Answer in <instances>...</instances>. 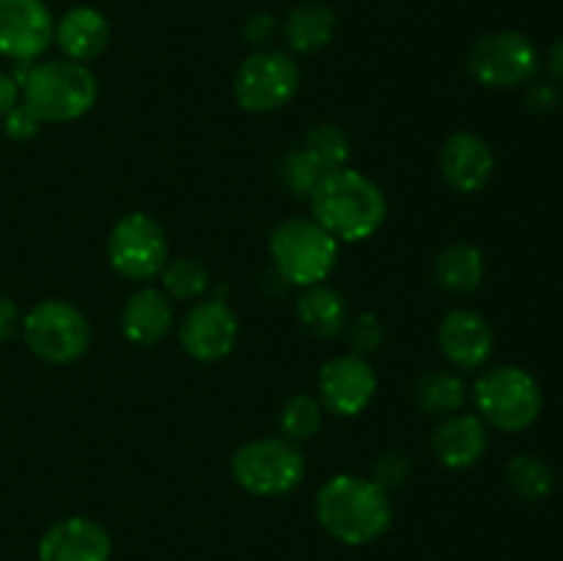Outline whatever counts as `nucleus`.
Here are the masks:
<instances>
[{"label":"nucleus","instance_id":"2f4dec72","mask_svg":"<svg viewBox=\"0 0 563 561\" xmlns=\"http://www.w3.org/2000/svg\"><path fill=\"white\" fill-rule=\"evenodd\" d=\"M528 99V108L537 110V113H550V110L559 108L561 102V94L553 82H533L526 94Z\"/></svg>","mask_w":563,"mask_h":561},{"label":"nucleus","instance_id":"6ab92c4d","mask_svg":"<svg viewBox=\"0 0 563 561\" xmlns=\"http://www.w3.org/2000/svg\"><path fill=\"white\" fill-rule=\"evenodd\" d=\"M174 328V306L163 289H137L121 308V333L137 346H154Z\"/></svg>","mask_w":563,"mask_h":561},{"label":"nucleus","instance_id":"c9c22d12","mask_svg":"<svg viewBox=\"0 0 563 561\" xmlns=\"http://www.w3.org/2000/svg\"><path fill=\"white\" fill-rule=\"evenodd\" d=\"M548 69H550V75L555 77V80L563 82V38H559V42H555L553 47H550Z\"/></svg>","mask_w":563,"mask_h":561},{"label":"nucleus","instance_id":"1a4fd4ad","mask_svg":"<svg viewBox=\"0 0 563 561\" xmlns=\"http://www.w3.org/2000/svg\"><path fill=\"white\" fill-rule=\"evenodd\" d=\"M108 262L126 280L157 278L168 264L163 223L146 212H130L115 220L108 237Z\"/></svg>","mask_w":563,"mask_h":561},{"label":"nucleus","instance_id":"f8f14e48","mask_svg":"<svg viewBox=\"0 0 563 561\" xmlns=\"http://www.w3.org/2000/svg\"><path fill=\"white\" fill-rule=\"evenodd\" d=\"M236 339H240V319L223 297L192 306L179 324V344L192 361H220L234 350Z\"/></svg>","mask_w":563,"mask_h":561},{"label":"nucleus","instance_id":"20e7f679","mask_svg":"<svg viewBox=\"0 0 563 561\" xmlns=\"http://www.w3.org/2000/svg\"><path fill=\"white\" fill-rule=\"evenodd\" d=\"M339 245L333 234L313 218H289L269 234V256L275 275L289 286H317L330 278L339 262Z\"/></svg>","mask_w":563,"mask_h":561},{"label":"nucleus","instance_id":"4468645a","mask_svg":"<svg viewBox=\"0 0 563 561\" xmlns=\"http://www.w3.org/2000/svg\"><path fill=\"white\" fill-rule=\"evenodd\" d=\"M110 556L113 539L93 517H64L38 539V561H110Z\"/></svg>","mask_w":563,"mask_h":561},{"label":"nucleus","instance_id":"393cba45","mask_svg":"<svg viewBox=\"0 0 563 561\" xmlns=\"http://www.w3.org/2000/svg\"><path fill=\"white\" fill-rule=\"evenodd\" d=\"M159 278H163V292L174 300H196L209 289V270L190 256H179L165 264Z\"/></svg>","mask_w":563,"mask_h":561},{"label":"nucleus","instance_id":"7c9ffc66","mask_svg":"<svg viewBox=\"0 0 563 561\" xmlns=\"http://www.w3.org/2000/svg\"><path fill=\"white\" fill-rule=\"evenodd\" d=\"M3 130L11 141H27V138H33L42 130V121H38V116L20 99V102L3 116Z\"/></svg>","mask_w":563,"mask_h":561},{"label":"nucleus","instance_id":"a878e982","mask_svg":"<svg viewBox=\"0 0 563 561\" xmlns=\"http://www.w3.org/2000/svg\"><path fill=\"white\" fill-rule=\"evenodd\" d=\"M308 154L313 157V163L328 174V170L344 168L346 160H350V138L333 121H324V124H317L306 135V143H302Z\"/></svg>","mask_w":563,"mask_h":561},{"label":"nucleus","instance_id":"f704fd0d","mask_svg":"<svg viewBox=\"0 0 563 561\" xmlns=\"http://www.w3.org/2000/svg\"><path fill=\"white\" fill-rule=\"evenodd\" d=\"M16 102H20V86L9 72L0 69V116L9 113Z\"/></svg>","mask_w":563,"mask_h":561},{"label":"nucleus","instance_id":"7ed1b4c3","mask_svg":"<svg viewBox=\"0 0 563 561\" xmlns=\"http://www.w3.org/2000/svg\"><path fill=\"white\" fill-rule=\"evenodd\" d=\"M14 80L20 86V97L38 121L66 124L97 105L99 82L97 75L86 64L69 58L53 61H16Z\"/></svg>","mask_w":563,"mask_h":561},{"label":"nucleus","instance_id":"aec40b11","mask_svg":"<svg viewBox=\"0 0 563 561\" xmlns=\"http://www.w3.org/2000/svg\"><path fill=\"white\" fill-rule=\"evenodd\" d=\"M295 311L302 330H308L317 339H335V336L344 333L346 322H350L346 300L341 297V292H335L328 284L306 286L302 295L297 297Z\"/></svg>","mask_w":563,"mask_h":561},{"label":"nucleus","instance_id":"dca6fc26","mask_svg":"<svg viewBox=\"0 0 563 561\" xmlns=\"http://www.w3.org/2000/svg\"><path fill=\"white\" fill-rule=\"evenodd\" d=\"M440 174L454 190L478 193L495 174V154L476 132H454L440 148Z\"/></svg>","mask_w":563,"mask_h":561},{"label":"nucleus","instance_id":"bb28decb","mask_svg":"<svg viewBox=\"0 0 563 561\" xmlns=\"http://www.w3.org/2000/svg\"><path fill=\"white\" fill-rule=\"evenodd\" d=\"M506 479H509L511 490L526 501H542L553 490V471L548 468V462L533 454H517L506 465Z\"/></svg>","mask_w":563,"mask_h":561},{"label":"nucleus","instance_id":"9d476101","mask_svg":"<svg viewBox=\"0 0 563 561\" xmlns=\"http://www.w3.org/2000/svg\"><path fill=\"white\" fill-rule=\"evenodd\" d=\"M467 69L473 80L487 88H517L533 80L539 69V53L526 33H489L473 44Z\"/></svg>","mask_w":563,"mask_h":561},{"label":"nucleus","instance_id":"473e14b6","mask_svg":"<svg viewBox=\"0 0 563 561\" xmlns=\"http://www.w3.org/2000/svg\"><path fill=\"white\" fill-rule=\"evenodd\" d=\"M275 28H278V25H275L273 14H267V11H262V14H253L251 20H247V25H245V38L253 44V47L262 50L264 44L273 42Z\"/></svg>","mask_w":563,"mask_h":561},{"label":"nucleus","instance_id":"6e6552de","mask_svg":"<svg viewBox=\"0 0 563 561\" xmlns=\"http://www.w3.org/2000/svg\"><path fill=\"white\" fill-rule=\"evenodd\" d=\"M300 64L280 50H256L234 75V99L247 113H275L300 91Z\"/></svg>","mask_w":563,"mask_h":561},{"label":"nucleus","instance_id":"2eb2a0df","mask_svg":"<svg viewBox=\"0 0 563 561\" xmlns=\"http://www.w3.org/2000/svg\"><path fill=\"white\" fill-rule=\"evenodd\" d=\"M438 346L451 366L471 372V369L484 366L489 361L495 333L482 314L471 311V308H454L440 322Z\"/></svg>","mask_w":563,"mask_h":561},{"label":"nucleus","instance_id":"ddd939ff","mask_svg":"<svg viewBox=\"0 0 563 561\" xmlns=\"http://www.w3.org/2000/svg\"><path fill=\"white\" fill-rule=\"evenodd\" d=\"M55 20L44 0H0V55L36 61L53 44Z\"/></svg>","mask_w":563,"mask_h":561},{"label":"nucleus","instance_id":"cd10ccee","mask_svg":"<svg viewBox=\"0 0 563 561\" xmlns=\"http://www.w3.org/2000/svg\"><path fill=\"white\" fill-rule=\"evenodd\" d=\"M324 170L313 163V157L302 146H291L280 160V182L295 198L311 196Z\"/></svg>","mask_w":563,"mask_h":561},{"label":"nucleus","instance_id":"c85d7f7f","mask_svg":"<svg viewBox=\"0 0 563 561\" xmlns=\"http://www.w3.org/2000/svg\"><path fill=\"white\" fill-rule=\"evenodd\" d=\"M344 336L346 341H350L352 355H372V352H377L385 341L383 319H379L377 314H361V317H355L352 322H346Z\"/></svg>","mask_w":563,"mask_h":561},{"label":"nucleus","instance_id":"a211bd4d","mask_svg":"<svg viewBox=\"0 0 563 561\" xmlns=\"http://www.w3.org/2000/svg\"><path fill=\"white\" fill-rule=\"evenodd\" d=\"M53 42L58 44L64 58L86 64L99 58L110 44V22L93 6H75L55 22Z\"/></svg>","mask_w":563,"mask_h":561},{"label":"nucleus","instance_id":"4be33fe9","mask_svg":"<svg viewBox=\"0 0 563 561\" xmlns=\"http://www.w3.org/2000/svg\"><path fill=\"white\" fill-rule=\"evenodd\" d=\"M484 280V253L467 242L443 248L434 258V284L451 295H471Z\"/></svg>","mask_w":563,"mask_h":561},{"label":"nucleus","instance_id":"0eeeda50","mask_svg":"<svg viewBox=\"0 0 563 561\" xmlns=\"http://www.w3.org/2000/svg\"><path fill=\"white\" fill-rule=\"evenodd\" d=\"M473 399L487 424L504 432H522L542 413V388L520 366H495L473 385Z\"/></svg>","mask_w":563,"mask_h":561},{"label":"nucleus","instance_id":"39448f33","mask_svg":"<svg viewBox=\"0 0 563 561\" xmlns=\"http://www.w3.org/2000/svg\"><path fill=\"white\" fill-rule=\"evenodd\" d=\"M231 476L256 498H280L306 479V457L286 438H258L234 451Z\"/></svg>","mask_w":563,"mask_h":561},{"label":"nucleus","instance_id":"b1692460","mask_svg":"<svg viewBox=\"0 0 563 561\" xmlns=\"http://www.w3.org/2000/svg\"><path fill=\"white\" fill-rule=\"evenodd\" d=\"M324 421V407L319 396L311 394H295L280 410V429L284 438L291 443H306L313 435L322 429Z\"/></svg>","mask_w":563,"mask_h":561},{"label":"nucleus","instance_id":"9b49d317","mask_svg":"<svg viewBox=\"0 0 563 561\" xmlns=\"http://www.w3.org/2000/svg\"><path fill=\"white\" fill-rule=\"evenodd\" d=\"M319 402L333 416H361L377 394V374L361 355H339L322 363L317 377Z\"/></svg>","mask_w":563,"mask_h":561},{"label":"nucleus","instance_id":"f03ea898","mask_svg":"<svg viewBox=\"0 0 563 561\" xmlns=\"http://www.w3.org/2000/svg\"><path fill=\"white\" fill-rule=\"evenodd\" d=\"M313 512L324 534L350 548L377 542L394 520L388 493L372 479L355 473H339L328 479L319 487Z\"/></svg>","mask_w":563,"mask_h":561},{"label":"nucleus","instance_id":"f3484780","mask_svg":"<svg viewBox=\"0 0 563 561\" xmlns=\"http://www.w3.org/2000/svg\"><path fill=\"white\" fill-rule=\"evenodd\" d=\"M487 427L478 416L471 413H454V416L440 418L438 429L432 435V451L440 465L451 471L476 465L487 451Z\"/></svg>","mask_w":563,"mask_h":561},{"label":"nucleus","instance_id":"72a5a7b5","mask_svg":"<svg viewBox=\"0 0 563 561\" xmlns=\"http://www.w3.org/2000/svg\"><path fill=\"white\" fill-rule=\"evenodd\" d=\"M22 324V317H20V308H16V302L11 300V297L0 295V344L3 341H9L11 336L16 333V328Z\"/></svg>","mask_w":563,"mask_h":561},{"label":"nucleus","instance_id":"423d86ee","mask_svg":"<svg viewBox=\"0 0 563 561\" xmlns=\"http://www.w3.org/2000/svg\"><path fill=\"white\" fill-rule=\"evenodd\" d=\"M22 339L44 363L66 366L80 361L91 346V324L66 300H42L22 317Z\"/></svg>","mask_w":563,"mask_h":561},{"label":"nucleus","instance_id":"c756f323","mask_svg":"<svg viewBox=\"0 0 563 561\" xmlns=\"http://www.w3.org/2000/svg\"><path fill=\"white\" fill-rule=\"evenodd\" d=\"M407 479H410V460H407L401 451H385L377 462H374L372 482L377 487H383L385 493H394V490L405 487Z\"/></svg>","mask_w":563,"mask_h":561},{"label":"nucleus","instance_id":"5701e85b","mask_svg":"<svg viewBox=\"0 0 563 561\" xmlns=\"http://www.w3.org/2000/svg\"><path fill=\"white\" fill-rule=\"evenodd\" d=\"M416 402L427 416H454V413H460L462 407H465L467 385L456 372L434 369V372L423 374V377L418 380Z\"/></svg>","mask_w":563,"mask_h":561},{"label":"nucleus","instance_id":"412c9836","mask_svg":"<svg viewBox=\"0 0 563 561\" xmlns=\"http://www.w3.org/2000/svg\"><path fill=\"white\" fill-rule=\"evenodd\" d=\"M339 31V16L324 3H302L286 16L284 36L291 53L313 55L328 47Z\"/></svg>","mask_w":563,"mask_h":561},{"label":"nucleus","instance_id":"f257e3e1","mask_svg":"<svg viewBox=\"0 0 563 561\" xmlns=\"http://www.w3.org/2000/svg\"><path fill=\"white\" fill-rule=\"evenodd\" d=\"M308 201L311 218L346 245L374 237L388 218V201L377 182L346 165L322 174Z\"/></svg>","mask_w":563,"mask_h":561}]
</instances>
